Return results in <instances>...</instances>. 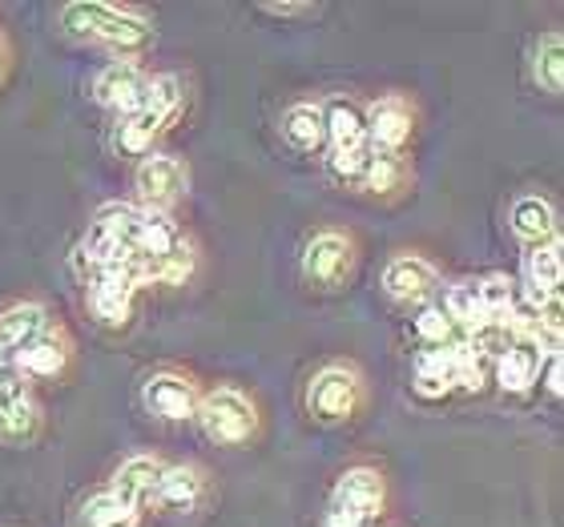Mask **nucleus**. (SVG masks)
<instances>
[{"label": "nucleus", "mask_w": 564, "mask_h": 527, "mask_svg": "<svg viewBox=\"0 0 564 527\" xmlns=\"http://www.w3.org/2000/svg\"><path fill=\"white\" fill-rule=\"evenodd\" d=\"M61 24L65 33L89 45H106L109 53H118V61H138L145 48L153 45V21L138 9H121V4H65L61 9Z\"/></svg>", "instance_id": "nucleus-1"}, {"label": "nucleus", "mask_w": 564, "mask_h": 527, "mask_svg": "<svg viewBox=\"0 0 564 527\" xmlns=\"http://www.w3.org/2000/svg\"><path fill=\"white\" fill-rule=\"evenodd\" d=\"M182 109H186V89H182V81L170 77V73L150 77L138 97V106L121 113L118 150L130 153V157H150L153 141L182 118Z\"/></svg>", "instance_id": "nucleus-2"}, {"label": "nucleus", "mask_w": 564, "mask_h": 527, "mask_svg": "<svg viewBox=\"0 0 564 527\" xmlns=\"http://www.w3.org/2000/svg\"><path fill=\"white\" fill-rule=\"evenodd\" d=\"M388 507V480L376 468L343 471L330 492V527H376V519Z\"/></svg>", "instance_id": "nucleus-3"}, {"label": "nucleus", "mask_w": 564, "mask_h": 527, "mask_svg": "<svg viewBox=\"0 0 564 527\" xmlns=\"http://www.w3.org/2000/svg\"><path fill=\"white\" fill-rule=\"evenodd\" d=\"M194 419L202 422V431L210 435L214 443L223 447H242L259 435V407L238 387H218L210 395H202Z\"/></svg>", "instance_id": "nucleus-4"}, {"label": "nucleus", "mask_w": 564, "mask_h": 527, "mask_svg": "<svg viewBox=\"0 0 564 527\" xmlns=\"http://www.w3.org/2000/svg\"><path fill=\"white\" fill-rule=\"evenodd\" d=\"M364 398H367L364 375L347 363L323 366V371L311 378V387H306V407H311V415L323 422L355 419L359 407H364Z\"/></svg>", "instance_id": "nucleus-5"}, {"label": "nucleus", "mask_w": 564, "mask_h": 527, "mask_svg": "<svg viewBox=\"0 0 564 527\" xmlns=\"http://www.w3.org/2000/svg\"><path fill=\"white\" fill-rule=\"evenodd\" d=\"M133 189L141 198V210H174L189 189V165L174 153H150V157H141L138 174H133Z\"/></svg>", "instance_id": "nucleus-6"}, {"label": "nucleus", "mask_w": 564, "mask_h": 527, "mask_svg": "<svg viewBox=\"0 0 564 527\" xmlns=\"http://www.w3.org/2000/svg\"><path fill=\"white\" fill-rule=\"evenodd\" d=\"M85 282H89V310H94L97 322L126 327L133 315V298L141 290L130 266H89Z\"/></svg>", "instance_id": "nucleus-7"}, {"label": "nucleus", "mask_w": 564, "mask_h": 527, "mask_svg": "<svg viewBox=\"0 0 564 527\" xmlns=\"http://www.w3.org/2000/svg\"><path fill=\"white\" fill-rule=\"evenodd\" d=\"M355 238L343 234V230H323V234H315L311 242H306L303 250V274L306 282H315V286H323V290H335V286H343V282L351 278L355 270Z\"/></svg>", "instance_id": "nucleus-8"}, {"label": "nucleus", "mask_w": 564, "mask_h": 527, "mask_svg": "<svg viewBox=\"0 0 564 527\" xmlns=\"http://www.w3.org/2000/svg\"><path fill=\"white\" fill-rule=\"evenodd\" d=\"M364 121H367V145L371 150L403 153V145L415 138V106L400 94L371 101L364 109Z\"/></svg>", "instance_id": "nucleus-9"}, {"label": "nucleus", "mask_w": 564, "mask_h": 527, "mask_svg": "<svg viewBox=\"0 0 564 527\" xmlns=\"http://www.w3.org/2000/svg\"><path fill=\"white\" fill-rule=\"evenodd\" d=\"M41 427V407H36L33 387L21 375L0 371V443H24Z\"/></svg>", "instance_id": "nucleus-10"}, {"label": "nucleus", "mask_w": 564, "mask_h": 527, "mask_svg": "<svg viewBox=\"0 0 564 527\" xmlns=\"http://www.w3.org/2000/svg\"><path fill=\"white\" fill-rule=\"evenodd\" d=\"M141 398H145V407H150L158 419L186 422L198 415L202 391H198V383L189 375H182V371H158V375H150Z\"/></svg>", "instance_id": "nucleus-11"}, {"label": "nucleus", "mask_w": 564, "mask_h": 527, "mask_svg": "<svg viewBox=\"0 0 564 527\" xmlns=\"http://www.w3.org/2000/svg\"><path fill=\"white\" fill-rule=\"evenodd\" d=\"M73 363V339L61 327H48L29 347L12 354V366L21 378H61Z\"/></svg>", "instance_id": "nucleus-12"}, {"label": "nucleus", "mask_w": 564, "mask_h": 527, "mask_svg": "<svg viewBox=\"0 0 564 527\" xmlns=\"http://www.w3.org/2000/svg\"><path fill=\"white\" fill-rule=\"evenodd\" d=\"M383 290L395 303H427L440 290V270L420 254H400L383 270Z\"/></svg>", "instance_id": "nucleus-13"}, {"label": "nucleus", "mask_w": 564, "mask_h": 527, "mask_svg": "<svg viewBox=\"0 0 564 527\" xmlns=\"http://www.w3.org/2000/svg\"><path fill=\"white\" fill-rule=\"evenodd\" d=\"M145 81H150V73L141 69L138 61H109L106 69L94 77V101L97 106L126 113V109L138 106Z\"/></svg>", "instance_id": "nucleus-14"}, {"label": "nucleus", "mask_w": 564, "mask_h": 527, "mask_svg": "<svg viewBox=\"0 0 564 527\" xmlns=\"http://www.w3.org/2000/svg\"><path fill=\"white\" fill-rule=\"evenodd\" d=\"M165 480V463L153 455H133L126 459L113 475V487L109 492H118L121 499H130L133 507H145L150 499H158V487Z\"/></svg>", "instance_id": "nucleus-15"}, {"label": "nucleus", "mask_w": 564, "mask_h": 527, "mask_svg": "<svg viewBox=\"0 0 564 527\" xmlns=\"http://www.w3.org/2000/svg\"><path fill=\"white\" fill-rule=\"evenodd\" d=\"M541 347H532V342H505V351L496 359V378H500V387L508 395H524V391L541 378V363H544Z\"/></svg>", "instance_id": "nucleus-16"}, {"label": "nucleus", "mask_w": 564, "mask_h": 527, "mask_svg": "<svg viewBox=\"0 0 564 527\" xmlns=\"http://www.w3.org/2000/svg\"><path fill=\"white\" fill-rule=\"evenodd\" d=\"M359 186L367 194H376V198H400L403 189L412 186V165H408L403 153L371 150V162H367V174Z\"/></svg>", "instance_id": "nucleus-17"}, {"label": "nucleus", "mask_w": 564, "mask_h": 527, "mask_svg": "<svg viewBox=\"0 0 564 527\" xmlns=\"http://www.w3.org/2000/svg\"><path fill=\"white\" fill-rule=\"evenodd\" d=\"M512 234H517L520 242H529V250L544 246V242H553V238H561V234H556L553 201L536 198V194L520 198L517 206H512Z\"/></svg>", "instance_id": "nucleus-18"}, {"label": "nucleus", "mask_w": 564, "mask_h": 527, "mask_svg": "<svg viewBox=\"0 0 564 527\" xmlns=\"http://www.w3.org/2000/svg\"><path fill=\"white\" fill-rule=\"evenodd\" d=\"M48 330V310L41 303H17L0 315V351H21Z\"/></svg>", "instance_id": "nucleus-19"}, {"label": "nucleus", "mask_w": 564, "mask_h": 527, "mask_svg": "<svg viewBox=\"0 0 564 527\" xmlns=\"http://www.w3.org/2000/svg\"><path fill=\"white\" fill-rule=\"evenodd\" d=\"M412 387L420 398H444L456 391V366H452V342L447 347H432L415 359V378Z\"/></svg>", "instance_id": "nucleus-20"}, {"label": "nucleus", "mask_w": 564, "mask_h": 527, "mask_svg": "<svg viewBox=\"0 0 564 527\" xmlns=\"http://www.w3.org/2000/svg\"><path fill=\"white\" fill-rule=\"evenodd\" d=\"M282 138L303 153L323 150V145H327V118H323V106L303 101V106L286 109V118H282Z\"/></svg>", "instance_id": "nucleus-21"}, {"label": "nucleus", "mask_w": 564, "mask_h": 527, "mask_svg": "<svg viewBox=\"0 0 564 527\" xmlns=\"http://www.w3.org/2000/svg\"><path fill=\"white\" fill-rule=\"evenodd\" d=\"M323 118H327L330 150H359V145H367L364 109L355 106V101H327V106H323Z\"/></svg>", "instance_id": "nucleus-22"}, {"label": "nucleus", "mask_w": 564, "mask_h": 527, "mask_svg": "<svg viewBox=\"0 0 564 527\" xmlns=\"http://www.w3.org/2000/svg\"><path fill=\"white\" fill-rule=\"evenodd\" d=\"M206 492V471L194 468V463H182V468H165V480L158 487V504L177 507V512H194Z\"/></svg>", "instance_id": "nucleus-23"}, {"label": "nucleus", "mask_w": 564, "mask_h": 527, "mask_svg": "<svg viewBox=\"0 0 564 527\" xmlns=\"http://www.w3.org/2000/svg\"><path fill=\"white\" fill-rule=\"evenodd\" d=\"M82 519L85 527H138L141 507H133L130 499H121L118 492H97L94 499H85Z\"/></svg>", "instance_id": "nucleus-24"}, {"label": "nucleus", "mask_w": 564, "mask_h": 527, "mask_svg": "<svg viewBox=\"0 0 564 527\" xmlns=\"http://www.w3.org/2000/svg\"><path fill=\"white\" fill-rule=\"evenodd\" d=\"M524 270H529V290H541V294H556L561 290V238H553V242H544V246H532L529 250V262H524Z\"/></svg>", "instance_id": "nucleus-25"}, {"label": "nucleus", "mask_w": 564, "mask_h": 527, "mask_svg": "<svg viewBox=\"0 0 564 527\" xmlns=\"http://www.w3.org/2000/svg\"><path fill=\"white\" fill-rule=\"evenodd\" d=\"M532 77H536V85L549 89V94H561L564 89V41L556 29L541 36L536 57H532Z\"/></svg>", "instance_id": "nucleus-26"}, {"label": "nucleus", "mask_w": 564, "mask_h": 527, "mask_svg": "<svg viewBox=\"0 0 564 527\" xmlns=\"http://www.w3.org/2000/svg\"><path fill=\"white\" fill-rule=\"evenodd\" d=\"M367 162H371V145H359V150H330L327 153V174L343 186H359L367 174Z\"/></svg>", "instance_id": "nucleus-27"}, {"label": "nucleus", "mask_w": 564, "mask_h": 527, "mask_svg": "<svg viewBox=\"0 0 564 527\" xmlns=\"http://www.w3.org/2000/svg\"><path fill=\"white\" fill-rule=\"evenodd\" d=\"M415 334H420L427 347H447V342H456V322H452V315L444 310V303L423 306V315L415 318Z\"/></svg>", "instance_id": "nucleus-28"}, {"label": "nucleus", "mask_w": 564, "mask_h": 527, "mask_svg": "<svg viewBox=\"0 0 564 527\" xmlns=\"http://www.w3.org/2000/svg\"><path fill=\"white\" fill-rule=\"evenodd\" d=\"M541 366H544V391H549L553 398H561V354L549 351Z\"/></svg>", "instance_id": "nucleus-29"}, {"label": "nucleus", "mask_w": 564, "mask_h": 527, "mask_svg": "<svg viewBox=\"0 0 564 527\" xmlns=\"http://www.w3.org/2000/svg\"><path fill=\"white\" fill-rule=\"evenodd\" d=\"M262 12L271 17H315V4H262Z\"/></svg>", "instance_id": "nucleus-30"}, {"label": "nucleus", "mask_w": 564, "mask_h": 527, "mask_svg": "<svg viewBox=\"0 0 564 527\" xmlns=\"http://www.w3.org/2000/svg\"><path fill=\"white\" fill-rule=\"evenodd\" d=\"M4 73H9V45H4V36H0V81H4Z\"/></svg>", "instance_id": "nucleus-31"}, {"label": "nucleus", "mask_w": 564, "mask_h": 527, "mask_svg": "<svg viewBox=\"0 0 564 527\" xmlns=\"http://www.w3.org/2000/svg\"><path fill=\"white\" fill-rule=\"evenodd\" d=\"M0 363H4V351H0Z\"/></svg>", "instance_id": "nucleus-32"}]
</instances>
